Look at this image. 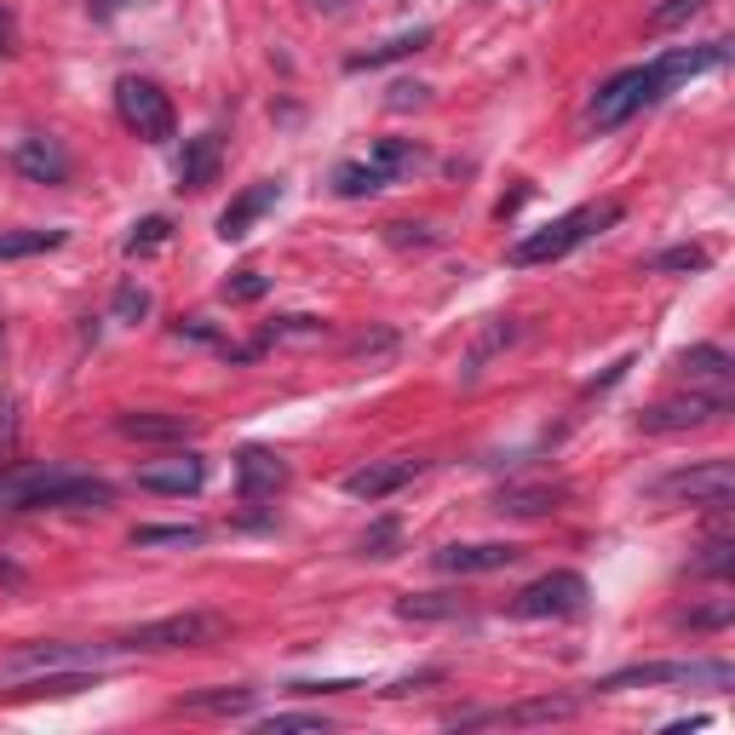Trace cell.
<instances>
[{
    "label": "cell",
    "mask_w": 735,
    "mask_h": 735,
    "mask_svg": "<svg viewBox=\"0 0 735 735\" xmlns=\"http://www.w3.org/2000/svg\"><path fill=\"white\" fill-rule=\"evenodd\" d=\"M719 64H730V47H724V40H701V47H672V52L656 58V64H632V70L609 75L603 87H598V98L586 104V127H591V133H615V127H626V121L638 115V110L661 104V98L678 87V80L701 75V70H719Z\"/></svg>",
    "instance_id": "1"
},
{
    "label": "cell",
    "mask_w": 735,
    "mask_h": 735,
    "mask_svg": "<svg viewBox=\"0 0 735 735\" xmlns=\"http://www.w3.org/2000/svg\"><path fill=\"white\" fill-rule=\"evenodd\" d=\"M115 488L104 477H80L64 465H12L0 472V506L7 512H104Z\"/></svg>",
    "instance_id": "2"
},
{
    "label": "cell",
    "mask_w": 735,
    "mask_h": 735,
    "mask_svg": "<svg viewBox=\"0 0 735 735\" xmlns=\"http://www.w3.org/2000/svg\"><path fill=\"white\" fill-rule=\"evenodd\" d=\"M621 201H586V208H575V213H563V219H551L546 231H535V236H523V241H512V264H551V259H563V253H575L581 241H591L598 231H609V224H621Z\"/></svg>",
    "instance_id": "3"
},
{
    "label": "cell",
    "mask_w": 735,
    "mask_h": 735,
    "mask_svg": "<svg viewBox=\"0 0 735 735\" xmlns=\"http://www.w3.org/2000/svg\"><path fill=\"white\" fill-rule=\"evenodd\" d=\"M231 638V621L213 615V609H184V615H161V621H145L133 632L110 638V649H213Z\"/></svg>",
    "instance_id": "4"
},
{
    "label": "cell",
    "mask_w": 735,
    "mask_h": 735,
    "mask_svg": "<svg viewBox=\"0 0 735 735\" xmlns=\"http://www.w3.org/2000/svg\"><path fill=\"white\" fill-rule=\"evenodd\" d=\"M730 495H735V472L730 460H701V465H678L649 483V500L661 506H701V512H730Z\"/></svg>",
    "instance_id": "5"
},
{
    "label": "cell",
    "mask_w": 735,
    "mask_h": 735,
    "mask_svg": "<svg viewBox=\"0 0 735 735\" xmlns=\"http://www.w3.org/2000/svg\"><path fill=\"white\" fill-rule=\"evenodd\" d=\"M586 598H591L586 575H575V569H551V575L528 581L518 591L512 615L518 621H575V615H586Z\"/></svg>",
    "instance_id": "6"
},
{
    "label": "cell",
    "mask_w": 735,
    "mask_h": 735,
    "mask_svg": "<svg viewBox=\"0 0 735 735\" xmlns=\"http://www.w3.org/2000/svg\"><path fill=\"white\" fill-rule=\"evenodd\" d=\"M656 684H707V689H730L735 667L730 661H644V667H621L598 678L591 689H656Z\"/></svg>",
    "instance_id": "7"
},
{
    "label": "cell",
    "mask_w": 735,
    "mask_h": 735,
    "mask_svg": "<svg viewBox=\"0 0 735 735\" xmlns=\"http://www.w3.org/2000/svg\"><path fill=\"white\" fill-rule=\"evenodd\" d=\"M115 110H121V121L145 138V145H167L173 138V127H178V115H173V98L155 87V80H145V75H121L115 80Z\"/></svg>",
    "instance_id": "8"
},
{
    "label": "cell",
    "mask_w": 735,
    "mask_h": 735,
    "mask_svg": "<svg viewBox=\"0 0 735 735\" xmlns=\"http://www.w3.org/2000/svg\"><path fill=\"white\" fill-rule=\"evenodd\" d=\"M730 391L719 385V391H689V397H667V402H649L638 425L649 437H672V432H701V425H719L730 414Z\"/></svg>",
    "instance_id": "9"
},
{
    "label": "cell",
    "mask_w": 735,
    "mask_h": 735,
    "mask_svg": "<svg viewBox=\"0 0 735 735\" xmlns=\"http://www.w3.org/2000/svg\"><path fill=\"white\" fill-rule=\"evenodd\" d=\"M575 712V701L569 696H540V701H518V707H488V712H460V730H523V724H558Z\"/></svg>",
    "instance_id": "10"
},
{
    "label": "cell",
    "mask_w": 735,
    "mask_h": 735,
    "mask_svg": "<svg viewBox=\"0 0 735 735\" xmlns=\"http://www.w3.org/2000/svg\"><path fill=\"white\" fill-rule=\"evenodd\" d=\"M145 495H201V483H208V460L201 454H167V460H150V465H138V477H133Z\"/></svg>",
    "instance_id": "11"
},
{
    "label": "cell",
    "mask_w": 735,
    "mask_h": 735,
    "mask_svg": "<svg viewBox=\"0 0 735 735\" xmlns=\"http://www.w3.org/2000/svg\"><path fill=\"white\" fill-rule=\"evenodd\" d=\"M276 488H288V460L276 454V448H241L236 454V495L248 500V506H259V500H271Z\"/></svg>",
    "instance_id": "12"
},
{
    "label": "cell",
    "mask_w": 735,
    "mask_h": 735,
    "mask_svg": "<svg viewBox=\"0 0 735 735\" xmlns=\"http://www.w3.org/2000/svg\"><path fill=\"white\" fill-rule=\"evenodd\" d=\"M12 167L17 173H24L29 184H52V190H58V184H70V150L64 145H58V138H47V133H29V138H17V145H12Z\"/></svg>",
    "instance_id": "13"
},
{
    "label": "cell",
    "mask_w": 735,
    "mask_h": 735,
    "mask_svg": "<svg viewBox=\"0 0 735 735\" xmlns=\"http://www.w3.org/2000/svg\"><path fill=\"white\" fill-rule=\"evenodd\" d=\"M518 558H523V546H512V540H472V546H443L432 563L443 575H495V569H512Z\"/></svg>",
    "instance_id": "14"
},
{
    "label": "cell",
    "mask_w": 735,
    "mask_h": 735,
    "mask_svg": "<svg viewBox=\"0 0 735 735\" xmlns=\"http://www.w3.org/2000/svg\"><path fill=\"white\" fill-rule=\"evenodd\" d=\"M420 472H425V460H368L357 472H345V495L351 500H385V495H397V488H408Z\"/></svg>",
    "instance_id": "15"
},
{
    "label": "cell",
    "mask_w": 735,
    "mask_h": 735,
    "mask_svg": "<svg viewBox=\"0 0 735 735\" xmlns=\"http://www.w3.org/2000/svg\"><path fill=\"white\" fill-rule=\"evenodd\" d=\"M276 201H282V178H259V184H248V190H241L231 208L219 213V241H241L264 213L276 208Z\"/></svg>",
    "instance_id": "16"
},
{
    "label": "cell",
    "mask_w": 735,
    "mask_h": 735,
    "mask_svg": "<svg viewBox=\"0 0 735 735\" xmlns=\"http://www.w3.org/2000/svg\"><path fill=\"white\" fill-rule=\"evenodd\" d=\"M224 167V133L208 127V133H196V138H184V155H178V190H208V184L219 178Z\"/></svg>",
    "instance_id": "17"
},
{
    "label": "cell",
    "mask_w": 735,
    "mask_h": 735,
    "mask_svg": "<svg viewBox=\"0 0 735 735\" xmlns=\"http://www.w3.org/2000/svg\"><path fill=\"white\" fill-rule=\"evenodd\" d=\"M563 500H569L563 483H506L495 495V512L500 518H546V512H558Z\"/></svg>",
    "instance_id": "18"
},
{
    "label": "cell",
    "mask_w": 735,
    "mask_h": 735,
    "mask_svg": "<svg viewBox=\"0 0 735 735\" xmlns=\"http://www.w3.org/2000/svg\"><path fill=\"white\" fill-rule=\"evenodd\" d=\"M115 432L127 437V443H190L201 425L190 420V414H121L115 420Z\"/></svg>",
    "instance_id": "19"
},
{
    "label": "cell",
    "mask_w": 735,
    "mask_h": 735,
    "mask_svg": "<svg viewBox=\"0 0 735 735\" xmlns=\"http://www.w3.org/2000/svg\"><path fill=\"white\" fill-rule=\"evenodd\" d=\"M432 47V29H408V35H391V40H379V47H368V52H351L345 58V70L351 75H362V70H379V64H397V58H414V52H425Z\"/></svg>",
    "instance_id": "20"
},
{
    "label": "cell",
    "mask_w": 735,
    "mask_h": 735,
    "mask_svg": "<svg viewBox=\"0 0 735 735\" xmlns=\"http://www.w3.org/2000/svg\"><path fill=\"white\" fill-rule=\"evenodd\" d=\"M672 368L689 379H712V385H730L735 379V357L724 351V345H689V351L672 357Z\"/></svg>",
    "instance_id": "21"
},
{
    "label": "cell",
    "mask_w": 735,
    "mask_h": 735,
    "mask_svg": "<svg viewBox=\"0 0 735 735\" xmlns=\"http://www.w3.org/2000/svg\"><path fill=\"white\" fill-rule=\"evenodd\" d=\"M397 615L402 621H460L465 603L454 591H408V598H397Z\"/></svg>",
    "instance_id": "22"
},
{
    "label": "cell",
    "mask_w": 735,
    "mask_h": 735,
    "mask_svg": "<svg viewBox=\"0 0 735 735\" xmlns=\"http://www.w3.org/2000/svg\"><path fill=\"white\" fill-rule=\"evenodd\" d=\"M374 167L385 173V178H402V173H414V167H425V150L414 145V138H379L374 145Z\"/></svg>",
    "instance_id": "23"
},
{
    "label": "cell",
    "mask_w": 735,
    "mask_h": 735,
    "mask_svg": "<svg viewBox=\"0 0 735 735\" xmlns=\"http://www.w3.org/2000/svg\"><path fill=\"white\" fill-rule=\"evenodd\" d=\"M385 184H391V178H385V173L374 167V161H345V167H334V190H339L345 201L379 196V190H385Z\"/></svg>",
    "instance_id": "24"
},
{
    "label": "cell",
    "mask_w": 735,
    "mask_h": 735,
    "mask_svg": "<svg viewBox=\"0 0 735 735\" xmlns=\"http://www.w3.org/2000/svg\"><path fill=\"white\" fill-rule=\"evenodd\" d=\"M253 701H259V689H201V696H184L178 712H224L231 719V712H248Z\"/></svg>",
    "instance_id": "25"
},
{
    "label": "cell",
    "mask_w": 735,
    "mask_h": 735,
    "mask_svg": "<svg viewBox=\"0 0 735 735\" xmlns=\"http://www.w3.org/2000/svg\"><path fill=\"white\" fill-rule=\"evenodd\" d=\"M64 248V231H0V259H35Z\"/></svg>",
    "instance_id": "26"
},
{
    "label": "cell",
    "mask_w": 735,
    "mask_h": 735,
    "mask_svg": "<svg viewBox=\"0 0 735 735\" xmlns=\"http://www.w3.org/2000/svg\"><path fill=\"white\" fill-rule=\"evenodd\" d=\"M644 271H656V276L707 271V248H696V241H678V248H667V253H656V259H644Z\"/></svg>",
    "instance_id": "27"
},
{
    "label": "cell",
    "mask_w": 735,
    "mask_h": 735,
    "mask_svg": "<svg viewBox=\"0 0 735 735\" xmlns=\"http://www.w3.org/2000/svg\"><path fill=\"white\" fill-rule=\"evenodd\" d=\"M167 241H173V219H167V213H150V219H138V224H133L127 253H133V259H145V253H155V248H167Z\"/></svg>",
    "instance_id": "28"
},
{
    "label": "cell",
    "mask_w": 735,
    "mask_h": 735,
    "mask_svg": "<svg viewBox=\"0 0 735 735\" xmlns=\"http://www.w3.org/2000/svg\"><path fill=\"white\" fill-rule=\"evenodd\" d=\"M133 546H201L196 523H145L133 528Z\"/></svg>",
    "instance_id": "29"
},
{
    "label": "cell",
    "mask_w": 735,
    "mask_h": 735,
    "mask_svg": "<svg viewBox=\"0 0 735 735\" xmlns=\"http://www.w3.org/2000/svg\"><path fill=\"white\" fill-rule=\"evenodd\" d=\"M110 316L127 322V328H138V322L150 316V288H145V282H121L115 299H110Z\"/></svg>",
    "instance_id": "30"
},
{
    "label": "cell",
    "mask_w": 735,
    "mask_h": 735,
    "mask_svg": "<svg viewBox=\"0 0 735 735\" xmlns=\"http://www.w3.org/2000/svg\"><path fill=\"white\" fill-rule=\"evenodd\" d=\"M730 569H735V540H707L701 546V558L696 563H689V575H701V581H724L730 575Z\"/></svg>",
    "instance_id": "31"
},
{
    "label": "cell",
    "mask_w": 735,
    "mask_h": 735,
    "mask_svg": "<svg viewBox=\"0 0 735 735\" xmlns=\"http://www.w3.org/2000/svg\"><path fill=\"white\" fill-rule=\"evenodd\" d=\"M322 334H328V322L299 311V316H276V322H271V328H264L259 339H264V345H276V339H322Z\"/></svg>",
    "instance_id": "32"
},
{
    "label": "cell",
    "mask_w": 735,
    "mask_h": 735,
    "mask_svg": "<svg viewBox=\"0 0 735 735\" xmlns=\"http://www.w3.org/2000/svg\"><path fill=\"white\" fill-rule=\"evenodd\" d=\"M512 339H518L512 322H495V328H488V334L472 345V357H465V379H477V374H483V362H488V351H500V345H512Z\"/></svg>",
    "instance_id": "33"
},
{
    "label": "cell",
    "mask_w": 735,
    "mask_h": 735,
    "mask_svg": "<svg viewBox=\"0 0 735 735\" xmlns=\"http://www.w3.org/2000/svg\"><path fill=\"white\" fill-rule=\"evenodd\" d=\"M264 294H271V276H259V271H236L231 282H224V299L231 304H253Z\"/></svg>",
    "instance_id": "34"
},
{
    "label": "cell",
    "mask_w": 735,
    "mask_h": 735,
    "mask_svg": "<svg viewBox=\"0 0 735 735\" xmlns=\"http://www.w3.org/2000/svg\"><path fill=\"white\" fill-rule=\"evenodd\" d=\"M707 7V0H661L656 12H649V29H678V24H689Z\"/></svg>",
    "instance_id": "35"
},
{
    "label": "cell",
    "mask_w": 735,
    "mask_h": 735,
    "mask_svg": "<svg viewBox=\"0 0 735 735\" xmlns=\"http://www.w3.org/2000/svg\"><path fill=\"white\" fill-rule=\"evenodd\" d=\"M259 730H264V735H282V730H311V735H322V730H328V719H322V712H271Z\"/></svg>",
    "instance_id": "36"
},
{
    "label": "cell",
    "mask_w": 735,
    "mask_h": 735,
    "mask_svg": "<svg viewBox=\"0 0 735 735\" xmlns=\"http://www.w3.org/2000/svg\"><path fill=\"white\" fill-rule=\"evenodd\" d=\"M735 621V603L730 598H719L712 609H696V615H684V626H696V632H719V626H730Z\"/></svg>",
    "instance_id": "37"
},
{
    "label": "cell",
    "mask_w": 735,
    "mask_h": 735,
    "mask_svg": "<svg viewBox=\"0 0 735 735\" xmlns=\"http://www.w3.org/2000/svg\"><path fill=\"white\" fill-rule=\"evenodd\" d=\"M391 546H397V523H391V518L374 523V528L362 535V551H368V558H391Z\"/></svg>",
    "instance_id": "38"
},
{
    "label": "cell",
    "mask_w": 735,
    "mask_h": 735,
    "mask_svg": "<svg viewBox=\"0 0 735 735\" xmlns=\"http://www.w3.org/2000/svg\"><path fill=\"white\" fill-rule=\"evenodd\" d=\"M17 448V397H0V460H12Z\"/></svg>",
    "instance_id": "39"
},
{
    "label": "cell",
    "mask_w": 735,
    "mask_h": 735,
    "mask_svg": "<svg viewBox=\"0 0 735 735\" xmlns=\"http://www.w3.org/2000/svg\"><path fill=\"white\" fill-rule=\"evenodd\" d=\"M385 236L397 241V248H408V241H414V248H432V224H385Z\"/></svg>",
    "instance_id": "40"
},
{
    "label": "cell",
    "mask_w": 735,
    "mask_h": 735,
    "mask_svg": "<svg viewBox=\"0 0 735 735\" xmlns=\"http://www.w3.org/2000/svg\"><path fill=\"white\" fill-rule=\"evenodd\" d=\"M345 689H362L357 678H322V684H294V696H345Z\"/></svg>",
    "instance_id": "41"
},
{
    "label": "cell",
    "mask_w": 735,
    "mask_h": 735,
    "mask_svg": "<svg viewBox=\"0 0 735 735\" xmlns=\"http://www.w3.org/2000/svg\"><path fill=\"white\" fill-rule=\"evenodd\" d=\"M414 104H425V87H420V80H397V87H391V110H414Z\"/></svg>",
    "instance_id": "42"
},
{
    "label": "cell",
    "mask_w": 735,
    "mask_h": 735,
    "mask_svg": "<svg viewBox=\"0 0 735 735\" xmlns=\"http://www.w3.org/2000/svg\"><path fill=\"white\" fill-rule=\"evenodd\" d=\"M420 684H443V667H425V672H414V678H397L385 696H408V689H420Z\"/></svg>",
    "instance_id": "43"
},
{
    "label": "cell",
    "mask_w": 735,
    "mask_h": 735,
    "mask_svg": "<svg viewBox=\"0 0 735 735\" xmlns=\"http://www.w3.org/2000/svg\"><path fill=\"white\" fill-rule=\"evenodd\" d=\"M178 334H184V339H201V345H213V339H219V334H213V322H201V316H184V322H178Z\"/></svg>",
    "instance_id": "44"
},
{
    "label": "cell",
    "mask_w": 735,
    "mask_h": 735,
    "mask_svg": "<svg viewBox=\"0 0 735 735\" xmlns=\"http://www.w3.org/2000/svg\"><path fill=\"white\" fill-rule=\"evenodd\" d=\"M29 575H24V569H17L12 558H0V591H17V586H24Z\"/></svg>",
    "instance_id": "45"
},
{
    "label": "cell",
    "mask_w": 735,
    "mask_h": 735,
    "mask_svg": "<svg viewBox=\"0 0 735 735\" xmlns=\"http://www.w3.org/2000/svg\"><path fill=\"white\" fill-rule=\"evenodd\" d=\"M127 7H138V0H87L92 17H115V12H127Z\"/></svg>",
    "instance_id": "46"
},
{
    "label": "cell",
    "mask_w": 735,
    "mask_h": 735,
    "mask_svg": "<svg viewBox=\"0 0 735 735\" xmlns=\"http://www.w3.org/2000/svg\"><path fill=\"white\" fill-rule=\"evenodd\" d=\"M12 40H17V24H12V12L0 7V52H12Z\"/></svg>",
    "instance_id": "47"
},
{
    "label": "cell",
    "mask_w": 735,
    "mask_h": 735,
    "mask_svg": "<svg viewBox=\"0 0 735 735\" xmlns=\"http://www.w3.org/2000/svg\"><path fill=\"white\" fill-rule=\"evenodd\" d=\"M311 7H316V12H345L351 0H311Z\"/></svg>",
    "instance_id": "48"
},
{
    "label": "cell",
    "mask_w": 735,
    "mask_h": 735,
    "mask_svg": "<svg viewBox=\"0 0 735 735\" xmlns=\"http://www.w3.org/2000/svg\"><path fill=\"white\" fill-rule=\"evenodd\" d=\"M0 339H7V328H0Z\"/></svg>",
    "instance_id": "49"
}]
</instances>
